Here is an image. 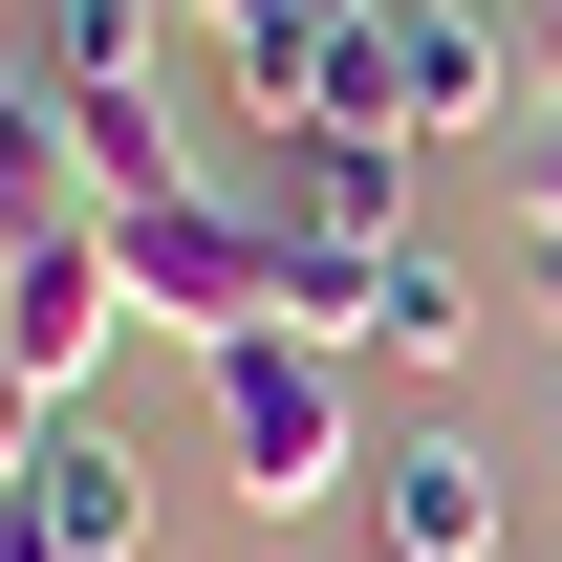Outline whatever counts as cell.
Returning <instances> with one entry per match:
<instances>
[{"label": "cell", "mask_w": 562, "mask_h": 562, "mask_svg": "<svg viewBox=\"0 0 562 562\" xmlns=\"http://www.w3.org/2000/svg\"><path fill=\"white\" fill-rule=\"evenodd\" d=\"M412 151H432V131H303L281 216H303V238H412Z\"/></svg>", "instance_id": "obj_9"}, {"label": "cell", "mask_w": 562, "mask_h": 562, "mask_svg": "<svg viewBox=\"0 0 562 562\" xmlns=\"http://www.w3.org/2000/svg\"><path fill=\"white\" fill-rule=\"evenodd\" d=\"M66 173H87V216H173V195H216L195 131H173L151 87H66Z\"/></svg>", "instance_id": "obj_6"}, {"label": "cell", "mask_w": 562, "mask_h": 562, "mask_svg": "<svg viewBox=\"0 0 562 562\" xmlns=\"http://www.w3.org/2000/svg\"><path fill=\"white\" fill-rule=\"evenodd\" d=\"M195 22H216V44H238V87H281V66H303V44H325V22H368V0H195Z\"/></svg>", "instance_id": "obj_11"}, {"label": "cell", "mask_w": 562, "mask_h": 562, "mask_svg": "<svg viewBox=\"0 0 562 562\" xmlns=\"http://www.w3.org/2000/svg\"><path fill=\"white\" fill-rule=\"evenodd\" d=\"M368 497H390V562H497V476H476V432L368 454Z\"/></svg>", "instance_id": "obj_8"}, {"label": "cell", "mask_w": 562, "mask_h": 562, "mask_svg": "<svg viewBox=\"0 0 562 562\" xmlns=\"http://www.w3.org/2000/svg\"><path fill=\"white\" fill-rule=\"evenodd\" d=\"M22 519H44L66 562H131V541H151V476H131V432H109V412H66V432H44V476H22Z\"/></svg>", "instance_id": "obj_7"}, {"label": "cell", "mask_w": 562, "mask_h": 562, "mask_svg": "<svg viewBox=\"0 0 562 562\" xmlns=\"http://www.w3.org/2000/svg\"><path fill=\"white\" fill-rule=\"evenodd\" d=\"M281 325L325 368H454L476 347V281L432 260V238H303V216H281Z\"/></svg>", "instance_id": "obj_1"}, {"label": "cell", "mask_w": 562, "mask_h": 562, "mask_svg": "<svg viewBox=\"0 0 562 562\" xmlns=\"http://www.w3.org/2000/svg\"><path fill=\"white\" fill-rule=\"evenodd\" d=\"M0 562H66V541H44V519H22V497H0Z\"/></svg>", "instance_id": "obj_13"}, {"label": "cell", "mask_w": 562, "mask_h": 562, "mask_svg": "<svg viewBox=\"0 0 562 562\" xmlns=\"http://www.w3.org/2000/svg\"><path fill=\"white\" fill-rule=\"evenodd\" d=\"M390 87H412V131H519L541 109V22L519 0H390Z\"/></svg>", "instance_id": "obj_4"}, {"label": "cell", "mask_w": 562, "mask_h": 562, "mask_svg": "<svg viewBox=\"0 0 562 562\" xmlns=\"http://www.w3.org/2000/svg\"><path fill=\"white\" fill-rule=\"evenodd\" d=\"M109 281H131V325L151 347H260L281 325V216H238V195H173V216H109Z\"/></svg>", "instance_id": "obj_2"}, {"label": "cell", "mask_w": 562, "mask_h": 562, "mask_svg": "<svg viewBox=\"0 0 562 562\" xmlns=\"http://www.w3.org/2000/svg\"><path fill=\"white\" fill-rule=\"evenodd\" d=\"M131 347V281H109V216H66V238H22V281H0V368H44L87 412V368Z\"/></svg>", "instance_id": "obj_5"}, {"label": "cell", "mask_w": 562, "mask_h": 562, "mask_svg": "<svg viewBox=\"0 0 562 562\" xmlns=\"http://www.w3.org/2000/svg\"><path fill=\"white\" fill-rule=\"evenodd\" d=\"M173 22H195V0H66V87H151Z\"/></svg>", "instance_id": "obj_10"}, {"label": "cell", "mask_w": 562, "mask_h": 562, "mask_svg": "<svg viewBox=\"0 0 562 562\" xmlns=\"http://www.w3.org/2000/svg\"><path fill=\"white\" fill-rule=\"evenodd\" d=\"M541 303H562V260H541Z\"/></svg>", "instance_id": "obj_15"}, {"label": "cell", "mask_w": 562, "mask_h": 562, "mask_svg": "<svg viewBox=\"0 0 562 562\" xmlns=\"http://www.w3.org/2000/svg\"><path fill=\"white\" fill-rule=\"evenodd\" d=\"M519 22H541V87H562V0H519Z\"/></svg>", "instance_id": "obj_14"}, {"label": "cell", "mask_w": 562, "mask_h": 562, "mask_svg": "<svg viewBox=\"0 0 562 562\" xmlns=\"http://www.w3.org/2000/svg\"><path fill=\"white\" fill-rule=\"evenodd\" d=\"M216 476L260 497V519H303V497H347V368L303 347V325H260V347H216Z\"/></svg>", "instance_id": "obj_3"}, {"label": "cell", "mask_w": 562, "mask_h": 562, "mask_svg": "<svg viewBox=\"0 0 562 562\" xmlns=\"http://www.w3.org/2000/svg\"><path fill=\"white\" fill-rule=\"evenodd\" d=\"M497 195H519V238H541V260H562V87H541V109H519V131H497Z\"/></svg>", "instance_id": "obj_12"}]
</instances>
